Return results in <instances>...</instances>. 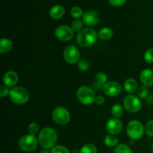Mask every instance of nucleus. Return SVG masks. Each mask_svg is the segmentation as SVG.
I'll return each mask as SVG.
<instances>
[{"label": "nucleus", "instance_id": "f257e3e1", "mask_svg": "<svg viewBox=\"0 0 153 153\" xmlns=\"http://www.w3.org/2000/svg\"><path fill=\"white\" fill-rule=\"evenodd\" d=\"M58 140V135L52 128H44L42 129L38 136V141L40 146L45 149H52Z\"/></svg>", "mask_w": 153, "mask_h": 153}, {"label": "nucleus", "instance_id": "f03ea898", "mask_svg": "<svg viewBox=\"0 0 153 153\" xmlns=\"http://www.w3.org/2000/svg\"><path fill=\"white\" fill-rule=\"evenodd\" d=\"M97 36L98 35L95 30L91 28H85L79 31L76 40L79 46L82 47H89L96 43Z\"/></svg>", "mask_w": 153, "mask_h": 153}, {"label": "nucleus", "instance_id": "7ed1b4c3", "mask_svg": "<svg viewBox=\"0 0 153 153\" xmlns=\"http://www.w3.org/2000/svg\"><path fill=\"white\" fill-rule=\"evenodd\" d=\"M9 97L13 102L18 105H23L28 101L29 94L24 88L15 87L10 90Z\"/></svg>", "mask_w": 153, "mask_h": 153}, {"label": "nucleus", "instance_id": "20e7f679", "mask_svg": "<svg viewBox=\"0 0 153 153\" xmlns=\"http://www.w3.org/2000/svg\"><path fill=\"white\" fill-rule=\"evenodd\" d=\"M145 131L143 124L137 120L129 122L126 127V132L128 137L132 140H139L141 138Z\"/></svg>", "mask_w": 153, "mask_h": 153}, {"label": "nucleus", "instance_id": "39448f33", "mask_svg": "<svg viewBox=\"0 0 153 153\" xmlns=\"http://www.w3.org/2000/svg\"><path fill=\"white\" fill-rule=\"evenodd\" d=\"M38 140L35 135L26 134L22 136L19 140V146L22 151L25 152H31L35 150L37 147Z\"/></svg>", "mask_w": 153, "mask_h": 153}, {"label": "nucleus", "instance_id": "423d86ee", "mask_svg": "<svg viewBox=\"0 0 153 153\" xmlns=\"http://www.w3.org/2000/svg\"><path fill=\"white\" fill-rule=\"evenodd\" d=\"M77 98L84 105H91L95 102L96 95L94 91L88 86H82L77 91Z\"/></svg>", "mask_w": 153, "mask_h": 153}, {"label": "nucleus", "instance_id": "0eeeda50", "mask_svg": "<svg viewBox=\"0 0 153 153\" xmlns=\"http://www.w3.org/2000/svg\"><path fill=\"white\" fill-rule=\"evenodd\" d=\"M52 119L59 125H66L70 119V112L62 106L56 107L52 111Z\"/></svg>", "mask_w": 153, "mask_h": 153}, {"label": "nucleus", "instance_id": "6e6552de", "mask_svg": "<svg viewBox=\"0 0 153 153\" xmlns=\"http://www.w3.org/2000/svg\"><path fill=\"white\" fill-rule=\"evenodd\" d=\"M123 107L130 113H136L141 109L142 102L135 96L128 95L124 99Z\"/></svg>", "mask_w": 153, "mask_h": 153}, {"label": "nucleus", "instance_id": "1a4fd4ad", "mask_svg": "<svg viewBox=\"0 0 153 153\" xmlns=\"http://www.w3.org/2000/svg\"><path fill=\"white\" fill-rule=\"evenodd\" d=\"M55 35L61 41L66 42L73 38L74 36V31L73 28L68 25H61L55 29Z\"/></svg>", "mask_w": 153, "mask_h": 153}, {"label": "nucleus", "instance_id": "9d476101", "mask_svg": "<svg viewBox=\"0 0 153 153\" xmlns=\"http://www.w3.org/2000/svg\"><path fill=\"white\" fill-rule=\"evenodd\" d=\"M80 53L76 46L70 45L66 47L64 51V58L68 64H76L79 61Z\"/></svg>", "mask_w": 153, "mask_h": 153}, {"label": "nucleus", "instance_id": "9b49d317", "mask_svg": "<svg viewBox=\"0 0 153 153\" xmlns=\"http://www.w3.org/2000/svg\"><path fill=\"white\" fill-rule=\"evenodd\" d=\"M102 90L105 95L111 97H117L120 94L122 88L118 82H109L103 86Z\"/></svg>", "mask_w": 153, "mask_h": 153}, {"label": "nucleus", "instance_id": "f8f14e48", "mask_svg": "<svg viewBox=\"0 0 153 153\" xmlns=\"http://www.w3.org/2000/svg\"><path fill=\"white\" fill-rule=\"evenodd\" d=\"M106 130L108 132L113 135L120 134L123 130L122 122L117 118L109 120L106 124Z\"/></svg>", "mask_w": 153, "mask_h": 153}, {"label": "nucleus", "instance_id": "ddd939ff", "mask_svg": "<svg viewBox=\"0 0 153 153\" xmlns=\"http://www.w3.org/2000/svg\"><path fill=\"white\" fill-rule=\"evenodd\" d=\"M83 22L85 25L88 26H94L97 25L100 21V16L97 13V12L94 10H88L84 13L83 16Z\"/></svg>", "mask_w": 153, "mask_h": 153}, {"label": "nucleus", "instance_id": "4468645a", "mask_svg": "<svg viewBox=\"0 0 153 153\" xmlns=\"http://www.w3.org/2000/svg\"><path fill=\"white\" fill-rule=\"evenodd\" d=\"M140 80L141 83L146 87H151L153 85V70L150 69L143 70L140 73Z\"/></svg>", "mask_w": 153, "mask_h": 153}, {"label": "nucleus", "instance_id": "2eb2a0df", "mask_svg": "<svg viewBox=\"0 0 153 153\" xmlns=\"http://www.w3.org/2000/svg\"><path fill=\"white\" fill-rule=\"evenodd\" d=\"M3 82L4 85L7 87H13L16 85L18 82V75L16 74V72L13 70L7 71V73H4V77H3Z\"/></svg>", "mask_w": 153, "mask_h": 153}, {"label": "nucleus", "instance_id": "dca6fc26", "mask_svg": "<svg viewBox=\"0 0 153 153\" xmlns=\"http://www.w3.org/2000/svg\"><path fill=\"white\" fill-rule=\"evenodd\" d=\"M65 9L62 5H55L49 10V15L54 19H59L64 16Z\"/></svg>", "mask_w": 153, "mask_h": 153}, {"label": "nucleus", "instance_id": "f3484780", "mask_svg": "<svg viewBox=\"0 0 153 153\" xmlns=\"http://www.w3.org/2000/svg\"><path fill=\"white\" fill-rule=\"evenodd\" d=\"M124 89L128 94H131L137 91V82L134 79H128L124 82Z\"/></svg>", "mask_w": 153, "mask_h": 153}, {"label": "nucleus", "instance_id": "a211bd4d", "mask_svg": "<svg viewBox=\"0 0 153 153\" xmlns=\"http://www.w3.org/2000/svg\"><path fill=\"white\" fill-rule=\"evenodd\" d=\"M13 47V43L7 38H1L0 40V52L6 53L11 50Z\"/></svg>", "mask_w": 153, "mask_h": 153}, {"label": "nucleus", "instance_id": "6ab92c4d", "mask_svg": "<svg viewBox=\"0 0 153 153\" xmlns=\"http://www.w3.org/2000/svg\"><path fill=\"white\" fill-rule=\"evenodd\" d=\"M114 34V31L112 29L108 27L101 28L98 32V36L101 40H110Z\"/></svg>", "mask_w": 153, "mask_h": 153}, {"label": "nucleus", "instance_id": "aec40b11", "mask_svg": "<svg viewBox=\"0 0 153 153\" xmlns=\"http://www.w3.org/2000/svg\"><path fill=\"white\" fill-rule=\"evenodd\" d=\"M107 76L104 73H98L95 76L96 87L100 88L102 86H104L107 83Z\"/></svg>", "mask_w": 153, "mask_h": 153}, {"label": "nucleus", "instance_id": "412c9836", "mask_svg": "<svg viewBox=\"0 0 153 153\" xmlns=\"http://www.w3.org/2000/svg\"><path fill=\"white\" fill-rule=\"evenodd\" d=\"M118 138L115 137L113 134H109L107 135L104 139V143L108 147H114V146H117L118 144Z\"/></svg>", "mask_w": 153, "mask_h": 153}, {"label": "nucleus", "instance_id": "4be33fe9", "mask_svg": "<svg viewBox=\"0 0 153 153\" xmlns=\"http://www.w3.org/2000/svg\"><path fill=\"white\" fill-rule=\"evenodd\" d=\"M124 109L121 105L120 104H116L112 106L111 108V114L113 115V117L114 118H118L120 117L123 114Z\"/></svg>", "mask_w": 153, "mask_h": 153}, {"label": "nucleus", "instance_id": "5701e85b", "mask_svg": "<svg viewBox=\"0 0 153 153\" xmlns=\"http://www.w3.org/2000/svg\"><path fill=\"white\" fill-rule=\"evenodd\" d=\"M79 153H97V148L92 143H88L82 146Z\"/></svg>", "mask_w": 153, "mask_h": 153}, {"label": "nucleus", "instance_id": "b1692460", "mask_svg": "<svg viewBox=\"0 0 153 153\" xmlns=\"http://www.w3.org/2000/svg\"><path fill=\"white\" fill-rule=\"evenodd\" d=\"M114 153H133L132 150L130 149L128 146H127L125 143H121V144L117 146L114 149Z\"/></svg>", "mask_w": 153, "mask_h": 153}, {"label": "nucleus", "instance_id": "393cba45", "mask_svg": "<svg viewBox=\"0 0 153 153\" xmlns=\"http://www.w3.org/2000/svg\"><path fill=\"white\" fill-rule=\"evenodd\" d=\"M71 16L75 19H79L80 17H82L84 15L83 10L80 7H73L70 10Z\"/></svg>", "mask_w": 153, "mask_h": 153}, {"label": "nucleus", "instance_id": "a878e982", "mask_svg": "<svg viewBox=\"0 0 153 153\" xmlns=\"http://www.w3.org/2000/svg\"><path fill=\"white\" fill-rule=\"evenodd\" d=\"M137 92V96H138L139 98H146V97H147L148 95H149V89L147 88V87L144 86V85L139 87Z\"/></svg>", "mask_w": 153, "mask_h": 153}, {"label": "nucleus", "instance_id": "bb28decb", "mask_svg": "<svg viewBox=\"0 0 153 153\" xmlns=\"http://www.w3.org/2000/svg\"><path fill=\"white\" fill-rule=\"evenodd\" d=\"M71 28L75 31H81L83 28V22L80 19H76L72 23Z\"/></svg>", "mask_w": 153, "mask_h": 153}, {"label": "nucleus", "instance_id": "cd10ccee", "mask_svg": "<svg viewBox=\"0 0 153 153\" xmlns=\"http://www.w3.org/2000/svg\"><path fill=\"white\" fill-rule=\"evenodd\" d=\"M28 131L30 134L35 135L39 131V125L37 123H31L29 124L28 127Z\"/></svg>", "mask_w": 153, "mask_h": 153}, {"label": "nucleus", "instance_id": "c85d7f7f", "mask_svg": "<svg viewBox=\"0 0 153 153\" xmlns=\"http://www.w3.org/2000/svg\"><path fill=\"white\" fill-rule=\"evenodd\" d=\"M78 67L79 70L82 71H87L90 68V63L85 59L81 60L78 63Z\"/></svg>", "mask_w": 153, "mask_h": 153}, {"label": "nucleus", "instance_id": "c756f323", "mask_svg": "<svg viewBox=\"0 0 153 153\" xmlns=\"http://www.w3.org/2000/svg\"><path fill=\"white\" fill-rule=\"evenodd\" d=\"M145 132L149 137H153V120L148 122L144 127Z\"/></svg>", "mask_w": 153, "mask_h": 153}, {"label": "nucleus", "instance_id": "7c9ffc66", "mask_svg": "<svg viewBox=\"0 0 153 153\" xmlns=\"http://www.w3.org/2000/svg\"><path fill=\"white\" fill-rule=\"evenodd\" d=\"M144 59L145 61L149 64L153 63V47L148 49L144 54Z\"/></svg>", "mask_w": 153, "mask_h": 153}, {"label": "nucleus", "instance_id": "2f4dec72", "mask_svg": "<svg viewBox=\"0 0 153 153\" xmlns=\"http://www.w3.org/2000/svg\"><path fill=\"white\" fill-rule=\"evenodd\" d=\"M50 153H70L68 149L64 146H54Z\"/></svg>", "mask_w": 153, "mask_h": 153}, {"label": "nucleus", "instance_id": "473e14b6", "mask_svg": "<svg viewBox=\"0 0 153 153\" xmlns=\"http://www.w3.org/2000/svg\"><path fill=\"white\" fill-rule=\"evenodd\" d=\"M126 1L127 0H108V2L115 7H120V6L123 5L126 2Z\"/></svg>", "mask_w": 153, "mask_h": 153}, {"label": "nucleus", "instance_id": "72a5a7b5", "mask_svg": "<svg viewBox=\"0 0 153 153\" xmlns=\"http://www.w3.org/2000/svg\"><path fill=\"white\" fill-rule=\"evenodd\" d=\"M9 94H10V91H8V89H7V88H6V86L1 85L0 87V97H5L6 96L9 95Z\"/></svg>", "mask_w": 153, "mask_h": 153}, {"label": "nucleus", "instance_id": "f704fd0d", "mask_svg": "<svg viewBox=\"0 0 153 153\" xmlns=\"http://www.w3.org/2000/svg\"><path fill=\"white\" fill-rule=\"evenodd\" d=\"M105 101V98L102 97V96H97V97H96L95 102L97 105H101L104 104Z\"/></svg>", "mask_w": 153, "mask_h": 153}, {"label": "nucleus", "instance_id": "c9c22d12", "mask_svg": "<svg viewBox=\"0 0 153 153\" xmlns=\"http://www.w3.org/2000/svg\"><path fill=\"white\" fill-rule=\"evenodd\" d=\"M40 153H49V152H48V151L46 150V149H45V150H43V151H41V152H40Z\"/></svg>", "mask_w": 153, "mask_h": 153}, {"label": "nucleus", "instance_id": "e433bc0d", "mask_svg": "<svg viewBox=\"0 0 153 153\" xmlns=\"http://www.w3.org/2000/svg\"><path fill=\"white\" fill-rule=\"evenodd\" d=\"M152 151H153V143H152Z\"/></svg>", "mask_w": 153, "mask_h": 153}]
</instances>
